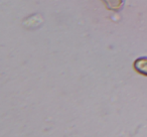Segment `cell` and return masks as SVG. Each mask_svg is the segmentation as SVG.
Masks as SVG:
<instances>
[{
	"label": "cell",
	"instance_id": "7a4b0ae2",
	"mask_svg": "<svg viewBox=\"0 0 147 137\" xmlns=\"http://www.w3.org/2000/svg\"><path fill=\"white\" fill-rule=\"evenodd\" d=\"M102 1L106 4L109 10L113 11L122 10L125 4V0H102Z\"/></svg>",
	"mask_w": 147,
	"mask_h": 137
},
{
	"label": "cell",
	"instance_id": "6da1fadb",
	"mask_svg": "<svg viewBox=\"0 0 147 137\" xmlns=\"http://www.w3.org/2000/svg\"><path fill=\"white\" fill-rule=\"evenodd\" d=\"M133 67L137 73L147 77V57H141L135 59Z\"/></svg>",
	"mask_w": 147,
	"mask_h": 137
}]
</instances>
